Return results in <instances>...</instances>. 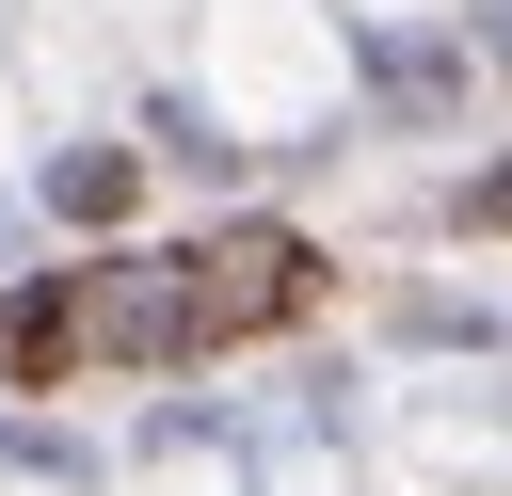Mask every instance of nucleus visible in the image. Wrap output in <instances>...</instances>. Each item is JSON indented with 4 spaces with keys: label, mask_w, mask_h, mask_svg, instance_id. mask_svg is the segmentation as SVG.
<instances>
[{
    "label": "nucleus",
    "mask_w": 512,
    "mask_h": 496,
    "mask_svg": "<svg viewBox=\"0 0 512 496\" xmlns=\"http://www.w3.org/2000/svg\"><path fill=\"white\" fill-rule=\"evenodd\" d=\"M128 192H144V176H128V160H112V144H96V160H64V224H112V208H128Z\"/></svg>",
    "instance_id": "4"
},
{
    "label": "nucleus",
    "mask_w": 512,
    "mask_h": 496,
    "mask_svg": "<svg viewBox=\"0 0 512 496\" xmlns=\"http://www.w3.org/2000/svg\"><path fill=\"white\" fill-rule=\"evenodd\" d=\"M96 336L112 352H192V256H128L96 288Z\"/></svg>",
    "instance_id": "2"
},
{
    "label": "nucleus",
    "mask_w": 512,
    "mask_h": 496,
    "mask_svg": "<svg viewBox=\"0 0 512 496\" xmlns=\"http://www.w3.org/2000/svg\"><path fill=\"white\" fill-rule=\"evenodd\" d=\"M304 288H320V256L288 224H224L192 256V336H272V320H304Z\"/></svg>",
    "instance_id": "1"
},
{
    "label": "nucleus",
    "mask_w": 512,
    "mask_h": 496,
    "mask_svg": "<svg viewBox=\"0 0 512 496\" xmlns=\"http://www.w3.org/2000/svg\"><path fill=\"white\" fill-rule=\"evenodd\" d=\"M80 336H96V320H80V288H16V304H0V368H16V384H48Z\"/></svg>",
    "instance_id": "3"
}]
</instances>
